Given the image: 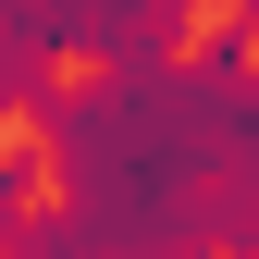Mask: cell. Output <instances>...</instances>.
Here are the masks:
<instances>
[{
    "instance_id": "obj_1",
    "label": "cell",
    "mask_w": 259,
    "mask_h": 259,
    "mask_svg": "<svg viewBox=\"0 0 259 259\" xmlns=\"http://www.w3.org/2000/svg\"><path fill=\"white\" fill-rule=\"evenodd\" d=\"M62 50H87L99 74H160V62H185V25H198V0H50Z\"/></svg>"
},
{
    "instance_id": "obj_2",
    "label": "cell",
    "mask_w": 259,
    "mask_h": 259,
    "mask_svg": "<svg viewBox=\"0 0 259 259\" xmlns=\"http://www.w3.org/2000/svg\"><path fill=\"white\" fill-rule=\"evenodd\" d=\"M198 62H210V74H259V0H210Z\"/></svg>"
}]
</instances>
